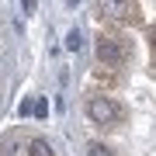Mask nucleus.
Returning <instances> with one entry per match:
<instances>
[{
	"label": "nucleus",
	"instance_id": "1",
	"mask_svg": "<svg viewBox=\"0 0 156 156\" xmlns=\"http://www.w3.org/2000/svg\"><path fill=\"white\" fill-rule=\"evenodd\" d=\"M87 118L94 125H118L125 118V108L118 104L115 97H108V94H97V97H90L87 101Z\"/></svg>",
	"mask_w": 156,
	"mask_h": 156
},
{
	"label": "nucleus",
	"instance_id": "2",
	"mask_svg": "<svg viewBox=\"0 0 156 156\" xmlns=\"http://www.w3.org/2000/svg\"><path fill=\"white\" fill-rule=\"evenodd\" d=\"M97 59L104 62V66H122L128 59V49L118 38H108V35H101L97 38Z\"/></svg>",
	"mask_w": 156,
	"mask_h": 156
},
{
	"label": "nucleus",
	"instance_id": "3",
	"mask_svg": "<svg viewBox=\"0 0 156 156\" xmlns=\"http://www.w3.org/2000/svg\"><path fill=\"white\" fill-rule=\"evenodd\" d=\"M66 49H69V52H80V49H83V31H80V28H73V31L66 35Z\"/></svg>",
	"mask_w": 156,
	"mask_h": 156
},
{
	"label": "nucleus",
	"instance_id": "4",
	"mask_svg": "<svg viewBox=\"0 0 156 156\" xmlns=\"http://www.w3.org/2000/svg\"><path fill=\"white\" fill-rule=\"evenodd\" d=\"M87 156H111V149H108L104 142H90L87 146Z\"/></svg>",
	"mask_w": 156,
	"mask_h": 156
},
{
	"label": "nucleus",
	"instance_id": "5",
	"mask_svg": "<svg viewBox=\"0 0 156 156\" xmlns=\"http://www.w3.org/2000/svg\"><path fill=\"white\" fill-rule=\"evenodd\" d=\"M31 156H52V149H49V142H31Z\"/></svg>",
	"mask_w": 156,
	"mask_h": 156
},
{
	"label": "nucleus",
	"instance_id": "6",
	"mask_svg": "<svg viewBox=\"0 0 156 156\" xmlns=\"http://www.w3.org/2000/svg\"><path fill=\"white\" fill-rule=\"evenodd\" d=\"M31 111H35V115H38V118H45V115H49V104H45V101H38V104H35V108H31Z\"/></svg>",
	"mask_w": 156,
	"mask_h": 156
},
{
	"label": "nucleus",
	"instance_id": "7",
	"mask_svg": "<svg viewBox=\"0 0 156 156\" xmlns=\"http://www.w3.org/2000/svg\"><path fill=\"white\" fill-rule=\"evenodd\" d=\"M31 108H35L31 101H21V108H17V111H21V118H24V115H31Z\"/></svg>",
	"mask_w": 156,
	"mask_h": 156
},
{
	"label": "nucleus",
	"instance_id": "8",
	"mask_svg": "<svg viewBox=\"0 0 156 156\" xmlns=\"http://www.w3.org/2000/svg\"><path fill=\"white\" fill-rule=\"evenodd\" d=\"M149 45H153V56H156V28L149 31Z\"/></svg>",
	"mask_w": 156,
	"mask_h": 156
}]
</instances>
